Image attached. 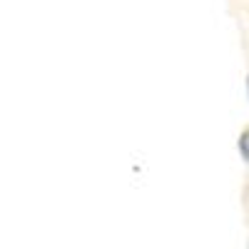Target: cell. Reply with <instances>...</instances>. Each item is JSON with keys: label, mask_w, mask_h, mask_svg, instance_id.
<instances>
[{"label": "cell", "mask_w": 249, "mask_h": 249, "mask_svg": "<svg viewBox=\"0 0 249 249\" xmlns=\"http://www.w3.org/2000/svg\"><path fill=\"white\" fill-rule=\"evenodd\" d=\"M237 144H239V152H242V157L249 162V127L239 135V142H237Z\"/></svg>", "instance_id": "obj_1"}, {"label": "cell", "mask_w": 249, "mask_h": 249, "mask_svg": "<svg viewBox=\"0 0 249 249\" xmlns=\"http://www.w3.org/2000/svg\"><path fill=\"white\" fill-rule=\"evenodd\" d=\"M247 92H249V75H247Z\"/></svg>", "instance_id": "obj_2"}]
</instances>
